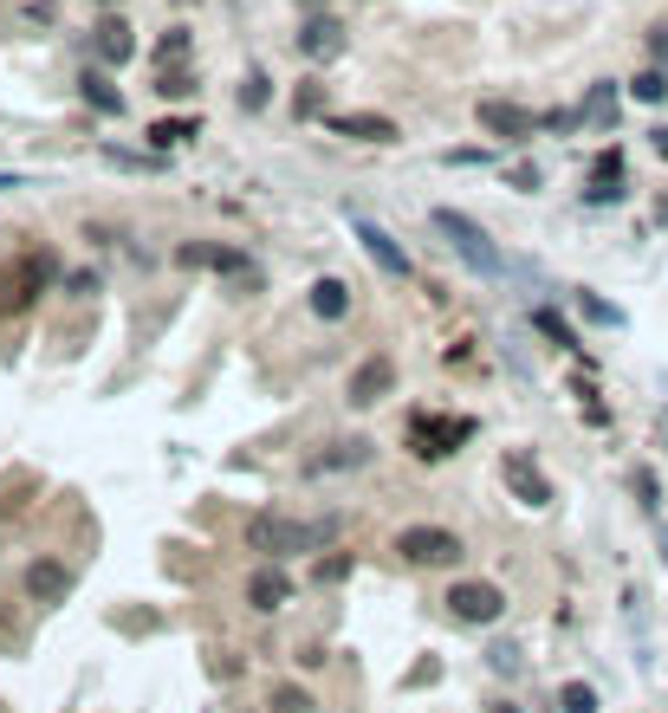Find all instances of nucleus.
<instances>
[{
    "label": "nucleus",
    "instance_id": "1",
    "mask_svg": "<svg viewBox=\"0 0 668 713\" xmlns=\"http://www.w3.org/2000/svg\"><path fill=\"white\" fill-rule=\"evenodd\" d=\"M429 227L442 234V240L461 253V260H467V267H474V273H507V253L487 240V227H480V220H467L461 208H435V214H429Z\"/></svg>",
    "mask_w": 668,
    "mask_h": 713
},
{
    "label": "nucleus",
    "instance_id": "2",
    "mask_svg": "<svg viewBox=\"0 0 668 713\" xmlns=\"http://www.w3.org/2000/svg\"><path fill=\"white\" fill-rule=\"evenodd\" d=\"M247 545L267 552V558H286V552H318L325 532H318V525H298V519H280V512H260V519L247 525Z\"/></svg>",
    "mask_w": 668,
    "mask_h": 713
},
{
    "label": "nucleus",
    "instance_id": "3",
    "mask_svg": "<svg viewBox=\"0 0 668 713\" xmlns=\"http://www.w3.org/2000/svg\"><path fill=\"white\" fill-rule=\"evenodd\" d=\"M461 441H474V422L467 416H416L409 422V454L416 461H448Z\"/></svg>",
    "mask_w": 668,
    "mask_h": 713
},
{
    "label": "nucleus",
    "instance_id": "4",
    "mask_svg": "<svg viewBox=\"0 0 668 713\" xmlns=\"http://www.w3.org/2000/svg\"><path fill=\"white\" fill-rule=\"evenodd\" d=\"M396 552H403L409 565H461V558H467V545H461L448 525H409V532L396 539Z\"/></svg>",
    "mask_w": 668,
    "mask_h": 713
},
{
    "label": "nucleus",
    "instance_id": "5",
    "mask_svg": "<svg viewBox=\"0 0 668 713\" xmlns=\"http://www.w3.org/2000/svg\"><path fill=\"white\" fill-rule=\"evenodd\" d=\"M46 280H53V260H46V253H26L20 267H7V273H0V312H26Z\"/></svg>",
    "mask_w": 668,
    "mask_h": 713
},
{
    "label": "nucleus",
    "instance_id": "6",
    "mask_svg": "<svg viewBox=\"0 0 668 713\" xmlns=\"http://www.w3.org/2000/svg\"><path fill=\"white\" fill-rule=\"evenodd\" d=\"M358 240H364V253H371V267L383 273V280H409V273H416V260L396 247V234H389V227H376V220H358Z\"/></svg>",
    "mask_w": 668,
    "mask_h": 713
},
{
    "label": "nucleus",
    "instance_id": "7",
    "mask_svg": "<svg viewBox=\"0 0 668 713\" xmlns=\"http://www.w3.org/2000/svg\"><path fill=\"white\" fill-rule=\"evenodd\" d=\"M448 610H454L461 623H494V616L507 610V597H500V584H454V590H448Z\"/></svg>",
    "mask_w": 668,
    "mask_h": 713
},
{
    "label": "nucleus",
    "instance_id": "8",
    "mask_svg": "<svg viewBox=\"0 0 668 713\" xmlns=\"http://www.w3.org/2000/svg\"><path fill=\"white\" fill-rule=\"evenodd\" d=\"M176 260H182V267H215V273H234L240 285H253V260H247V253H234V247L189 240V247H176Z\"/></svg>",
    "mask_w": 668,
    "mask_h": 713
},
{
    "label": "nucleus",
    "instance_id": "9",
    "mask_svg": "<svg viewBox=\"0 0 668 713\" xmlns=\"http://www.w3.org/2000/svg\"><path fill=\"white\" fill-rule=\"evenodd\" d=\"M474 117H480V131H494V137H507V143L532 137V111L507 104V98H480V104H474Z\"/></svg>",
    "mask_w": 668,
    "mask_h": 713
},
{
    "label": "nucleus",
    "instance_id": "10",
    "mask_svg": "<svg viewBox=\"0 0 668 713\" xmlns=\"http://www.w3.org/2000/svg\"><path fill=\"white\" fill-rule=\"evenodd\" d=\"M26 597L46 603V610L66 603V597H72V570L59 565V558H33V565H26Z\"/></svg>",
    "mask_w": 668,
    "mask_h": 713
},
{
    "label": "nucleus",
    "instance_id": "11",
    "mask_svg": "<svg viewBox=\"0 0 668 713\" xmlns=\"http://www.w3.org/2000/svg\"><path fill=\"white\" fill-rule=\"evenodd\" d=\"M500 480L513 487V499H520V506H552V480H545L525 454H507V461H500Z\"/></svg>",
    "mask_w": 668,
    "mask_h": 713
},
{
    "label": "nucleus",
    "instance_id": "12",
    "mask_svg": "<svg viewBox=\"0 0 668 713\" xmlns=\"http://www.w3.org/2000/svg\"><path fill=\"white\" fill-rule=\"evenodd\" d=\"M389 389H396V363H389V356H364L358 376H351V403L371 409V403H383Z\"/></svg>",
    "mask_w": 668,
    "mask_h": 713
},
{
    "label": "nucleus",
    "instance_id": "13",
    "mask_svg": "<svg viewBox=\"0 0 668 713\" xmlns=\"http://www.w3.org/2000/svg\"><path fill=\"white\" fill-rule=\"evenodd\" d=\"M298 53H305V59H338V53H344V26H338L331 13H312V20L298 26Z\"/></svg>",
    "mask_w": 668,
    "mask_h": 713
},
{
    "label": "nucleus",
    "instance_id": "14",
    "mask_svg": "<svg viewBox=\"0 0 668 713\" xmlns=\"http://www.w3.org/2000/svg\"><path fill=\"white\" fill-rule=\"evenodd\" d=\"M247 603L253 610H280V603H293V577L280 565H260L253 577H247Z\"/></svg>",
    "mask_w": 668,
    "mask_h": 713
},
{
    "label": "nucleus",
    "instance_id": "15",
    "mask_svg": "<svg viewBox=\"0 0 668 713\" xmlns=\"http://www.w3.org/2000/svg\"><path fill=\"white\" fill-rule=\"evenodd\" d=\"M331 131L351 143H396V124L376 117V111H344V117H331Z\"/></svg>",
    "mask_w": 668,
    "mask_h": 713
},
{
    "label": "nucleus",
    "instance_id": "16",
    "mask_svg": "<svg viewBox=\"0 0 668 713\" xmlns=\"http://www.w3.org/2000/svg\"><path fill=\"white\" fill-rule=\"evenodd\" d=\"M131 53H137L131 20H124V13H117V20H104V26H98V59H104V66H124Z\"/></svg>",
    "mask_w": 668,
    "mask_h": 713
},
{
    "label": "nucleus",
    "instance_id": "17",
    "mask_svg": "<svg viewBox=\"0 0 668 713\" xmlns=\"http://www.w3.org/2000/svg\"><path fill=\"white\" fill-rule=\"evenodd\" d=\"M305 305H312L325 325H338V318L351 312V285L344 280H312V298H305Z\"/></svg>",
    "mask_w": 668,
    "mask_h": 713
},
{
    "label": "nucleus",
    "instance_id": "18",
    "mask_svg": "<svg viewBox=\"0 0 668 713\" xmlns=\"http://www.w3.org/2000/svg\"><path fill=\"white\" fill-rule=\"evenodd\" d=\"M364 461H371V441H358V434H351V441L325 448V454L312 461V474H351V467H364Z\"/></svg>",
    "mask_w": 668,
    "mask_h": 713
},
{
    "label": "nucleus",
    "instance_id": "19",
    "mask_svg": "<svg viewBox=\"0 0 668 713\" xmlns=\"http://www.w3.org/2000/svg\"><path fill=\"white\" fill-rule=\"evenodd\" d=\"M623 195V149H603L591 162V202H616Z\"/></svg>",
    "mask_w": 668,
    "mask_h": 713
},
{
    "label": "nucleus",
    "instance_id": "20",
    "mask_svg": "<svg viewBox=\"0 0 668 713\" xmlns=\"http://www.w3.org/2000/svg\"><path fill=\"white\" fill-rule=\"evenodd\" d=\"M84 104H91V111H104V117H117V111H124V98H117L98 71H84Z\"/></svg>",
    "mask_w": 668,
    "mask_h": 713
},
{
    "label": "nucleus",
    "instance_id": "21",
    "mask_svg": "<svg viewBox=\"0 0 668 713\" xmlns=\"http://www.w3.org/2000/svg\"><path fill=\"white\" fill-rule=\"evenodd\" d=\"M189 137H195L189 117H162V124H149V143H156V149H176V143H189Z\"/></svg>",
    "mask_w": 668,
    "mask_h": 713
},
{
    "label": "nucleus",
    "instance_id": "22",
    "mask_svg": "<svg viewBox=\"0 0 668 713\" xmlns=\"http://www.w3.org/2000/svg\"><path fill=\"white\" fill-rule=\"evenodd\" d=\"M630 91H636V98H643V104H663V98H668V71H663V66L636 71V84H630Z\"/></svg>",
    "mask_w": 668,
    "mask_h": 713
},
{
    "label": "nucleus",
    "instance_id": "23",
    "mask_svg": "<svg viewBox=\"0 0 668 713\" xmlns=\"http://www.w3.org/2000/svg\"><path fill=\"white\" fill-rule=\"evenodd\" d=\"M156 91H162V98H189V91H195V71H189V66H162Z\"/></svg>",
    "mask_w": 668,
    "mask_h": 713
},
{
    "label": "nucleus",
    "instance_id": "24",
    "mask_svg": "<svg viewBox=\"0 0 668 713\" xmlns=\"http://www.w3.org/2000/svg\"><path fill=\"white\" fill-rule=\"evenodd\" d=\"M318 111H325V84H318V78H305V84H298V98H293V117H318Z\"/></svg>",
    "mask_w": 668,
    "mask_h": 713
},
{
    "label": "nucleus",
    "instance_id": "25",
    "mask_svg": "<svg viewBox=\"0 0 668 713\" xmlns=\"http://www.w3.org/2000/svg\"><path fill=\"white\" fill-rule=\"evenodd\" d=\"M267 708H273V713H312V694H305V688H273Z\"/></svg>",
    "mask_w": 668,
    "mask_h": 713
},
{
    "label": "nucleus",
    "instance_id": "26",
    "mask_svg": "<svg viewBox=\"0 0 668 713\" xmlns=\"http://www.w3.org/2000/svg\"><path fill=\"white\" fill-rule=\"evenodd\" d=\"M558 708H565V713H597V694L585 688V681H571V688L558 694Z\"/></svg>",
    "mask_w": 668,
    "mask_h": 713
},
{
    "label": "nucleus",
    "instance_id": "27",
    "mask_svg": "<svg viewBox=\"0 0 668 713\" xmlns=\"http://www.w3.org/2000/svg\"><path fill=\"white\" fill-rule=\"evenodd\" d=\"M156 59H162V66H169V59L182 66V59H189V33H182V26H176V33H162V46H156Z\"/></svg>",
    "mask_w": 668,
    "mask_h": 713
},
{
    "label": "nucleus",
    "instance_id": "28",
    "mask_svg": "<svg viewBox=\"0 0 668 713\" xmlns=\"http://www.w3.org/2000/svg\"><path fill=\"white\" fill-rule=\"evenodd\" d=\"M240 104H247V111H267V71H247V84H240Z\"/></svg>",
    "mask_w": 668,
    "mask_h": 713
},
{
    "label": "nucleus",
    "instance_id": "29",
    "mask_svg": "<svg viewBox=\"0 0 668 713\" xmlns=\"http://www.w3.org/2000/svg\"><path fill=\"white\" fill-rule=\"evenodd\" d=\"M532 325H539L552 344H571V331H565V318H558V312H532Z\"/></svg>",
    "mask_w": 668,
    "mask_h": 713
},
{
    "label": "nucleus",
    "instance_id": "30",
    "mask_svg": "<svg viewBox=\"0 0 668 713\" xmlns=\"http://www.w3.org/2000/svg\"><path fill=\"white\" fill-rule=\"evenodd\" d=\"M578 305H585V318H597V325H623V312H616V305H603V298H591V292H585Z\"/></svg>",
    "mask_w": 668,
    "mask_h": 713
},
{
    "label": "nucleus",
    "instance_id": "31",
    "mask_svg": "<svg viewBox=\"0 0 668 713\" xmlns=\"http://www.w3.org/2000/svg\"><path fill=\"white\" fill-rule=\"evenodd\" d=\"M649 59L668 71V20H656V26H649Z\"/></svg>",
    "mask_w": 668,
    "mask_h": 713
},
{
    "label": "nucleus",
    "instance_id": "32",
    "mask_svg": "<svg viewBox=\"0 0 668 713\" xmlns=\"http://www.w3.org/2000/svg\"><path fill=\"white\" fill-rule=\"evenodd\" d=\"M585 111H591L597 124H603V117L616 111V91H610V84H603V91H591V104H585Z\"/></svg>",
    "mask_w": 668,
    "mask_h": 713
},
{
    "label": "nucleus",
    "instance_id": "33",
    "mask_svg": "<svg viewBox=\"0 0 668 713\" xmlns=\"http://www.w3.org/2000/svg\"><path fill=\"white\" fill-rule=\"evenodd\" d=\"M338 577H351V558H318V584H338Z\"/></svg>",
    "mask_w": 668,
    "mask_h": 713
},
{
    "label": "nucleus",
    "instance_id": "34",
    "mask_svg": "<svg viewBox=\"0 0 668 713\" xmlns=\"http://www.w3.org/2000/svg\"><path fill=\"white\" fill-rule=\"evenodd\" d=\"M494 668H500V675H513V668H520V648H507V642H500V648H494Z\"/></svg>",
    "mask_w": 668,
    "mask_h": 713
},
{
    "label": "nucleus",
    "instance_id": "35",
    "mask_svg": "<svg viewBox=\"0 0 668 713\" xmlns=\"http://www.w3.org/2000/svg\"><path fill=\"white\" fill-rule=\"evenodd\" d=\"M656 149H663V156H668V124H663V131H656Z\"/></svg>",
    "mask_w": 668,
    "mask_h": 713
},
{
    "label": "nucleus",
    "instance_id": "36",
    "mask_svg": "<svg viewBox=\"0 0 668 713\" xmlns=\"http://www.w3.org/2000/svg\"><path fill=\"white\" fill-rule=\"evenodd\" d=\"M656 220H668V202H656Z\"/></svg>",
    "mask_w": 668,
    "mask_h": 713
},
{
    "label": "nucleus",
    "instance_id": "37",
    "mask_svg": "<svg viewBox=\"0 0 668 713\" xmlns=\"http://www.w3.org/2000/svg\"><path fill=\"white\" fill-rule=\"evenodd\" d=\"M663 558H668V525H663Z\"/></svg>",
    "mask_w": 668,
    "mask_h": 713
},
{
    "label": "nucleus",
    "instance_id": "38",
    "mask_svg": "<svg viewBox=\"0 0 668 713\" xmlns=\"http://www.w3.org/2000/svg\"><path fill=\"white\" fill-rule=\"evenodd\" d=\"M298 7H325V0H298Z\"/></svg>",
    "mask_w": 668,
    "mask_h": 713
},
{
    "label": "nucleus",
    "instance_id": "39",
    "mask_svg": "<svg viewBox=\"0 0 668 713\" xmlns=\"http://www.w3.org/2000/svg\"><path fill=\"white\" fill-rule=\"evenodd\" d=\"M494 713H520V708H494Z\"/></svg>",
    "mask_w": 668,
    "mask_h": 713
},
{
    "label": "nucleus",
    "instance_id": "40",
    "mask_svg": "<svg viewBox=\"0 0 668 713\" xmlns=\"http://www.w3.org/2000/svg\"><path fill=\"white\" fill-rule=\"evenodd\" d=\"M98 7H111V0H98Z\"/></svg>",
    "mask_w": 668,
    "mask_h": 713
}]
</instances>
